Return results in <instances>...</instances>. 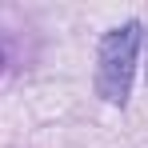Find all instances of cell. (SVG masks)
Wrapping results in <instances>:
<instances>
[{
	"instance_id": "2",
	"label": "cell",
	"mask_w": 148,
	"mask_h": 148,
	"mask_svg": "<svg viewBox=\"0 0 148 148\" xmlns=\"http://www.w3.org/2000/svg\"><path fill=\"white\" fill-rule=\"evenodd\" d=\"M4 60H8V56H4V44H0V64H4Z\"/></svg>"
},
{
	"instance_id": "1",
	"label": "cell",
	"mask_w": 148,
	"mask_h": 148,
	"mask_svg": "<svg viewBox=\"0 0 148 148\" xmlns=\"http://www.w3.org/2000/svg\"><path fill=\"white\" fill-rule=\"evenodd\" d=\"M140 48V24H124L100 40V68H96V92L108 104H124L132 92V68Z\"/></svg>"
}]
</instances>
